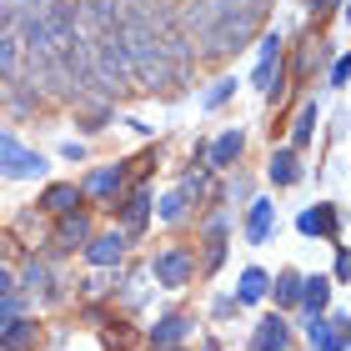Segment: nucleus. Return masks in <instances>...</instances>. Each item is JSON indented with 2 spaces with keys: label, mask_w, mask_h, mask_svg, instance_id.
Listing matches in <instances>:
<instances>
[{
  "label": "nucleus",
  "mask_w": 351,
  "mask_h": 351,
  "mask_svg": "<svg viewBox=\"0 0 351 351\" xmlns=\"http://www.w3.org/2000/svg\"><path fill=\"white\" fill-rule=\"evenodd\" d=\"M90 241V221L81 211H71V216H60V226H56V246L60 251H75V246H86Z\"/></svg>",
  "instance_id": "obj_10"
},
{
  "label": "nucleus",
  "mask_w": 351,
  "mask_h": 351,
  "mask_svg": "<svg viewBox=\"0 0 351 351\" xmlns=\"http://www.w3.org/2000/svg\"><path fill=\"white\" fill-rule=\"evenodd\" d=\"M236 296H241V301H261L266 296V271H256V266L241 271V291H236Z\"/></svg>",
  "instance_id": "obj_23"
},
{
  "label": "nucleus",
  "mask_w": 351,
  "mask_h": 351,
  "mask_svg": "<svg viewBox=\"0 0 351 351\" xmlns=\"http://www.w3.org/2000/svg\"><path fill=\"white\" fill-rule=\"evenodd\" d=\"M231 90H236V81L226 75V81H216L211 90H206V106H221V101H231Z\"/></svg>",
  "instance_id": "obj_25"
},
{
  "label": "nucleus",
  "mask_w": 351,
  "mask_h": 351,
  "mask_svg": "<svg viewBox=\"0 0 351 351\" xmlns=\"http://www.w3.org/2000/svg\"><path fill=\"white\" fill-rule=\"evenodd\" d=\"M0 301H15V276L0 266Z\"/></svg>",
  "instance_id": "obj_29"
},
{
  "label": "nucleus",
  "mask_w": 351,
  "mask_h": 351,
  "mask_svg": "<svg viewBox=\"0 0 351 351\" xmlns=\"http://www.w3.org/2000/svg\"><path fill=\"white\" fill-rule=\"evenodd\" d=\"M131 341H136V337H131V331H125V326H116V331H106V346H110V351H125Z\"/></svg>",
  "instance_id": "obj_27"
},
{
  "label": "nucleus",
  "mask_w": 351,
  "mask_h": 351,
  "mask_svg": "<svg viewBox=\"0 0 351 351\" xmlns=\"http://www.w3.org/2000/svg\"><path fill=\"white\" fill-rule=\"evenodd\" d=\"M306 236H337V211L331 206H316V211H301V221H296Z\"/></svg>",
  "instance_id": "obj_16"
},
{
  "label": "nucleus",
  "mask_w": 351,
  "mask_h": 351,
  "mask_svg": "<svg viewBox=\"0 0 351 351\" xmlns=\"http://www.w3.org/2000/svg\"><path fill=\"white\" fill-rule=\"evenodd\" d=\"M40 206H45V211H51V216H71L75 206H81V191L60 181V186H51V191H45V196H40Z\"/></svg>",
  "instance_id": "obj_13"
},
{
  "label": "nucleus",
  "mask_w": 351,
  "mask_h": 351,
  "mask_svg": "<svg viewBox=\"0 0 351 351\" xmlns=\"http://www.w3.org/2000/svg\"><path fill=\"white\" fill-rule=\"evenodd\" d=\"M181 196H211V181L206 176H186V191Z\"/></svg>",
  "instance_id": "obj_28"
},
{
  "label": "nucleus",
  "mask_w": 351,
  "mask_h": 351,
  "mask_svg": "<svg viewBox=\"0 0 351 351\" xmlns=\"http://www.w3.org/2000/svg\"><path fill=\"white\" fill-rule=\"evenodd\" d=\"M21 71H25V40L15 36V30H5V36H0V75H5V81H21Z\"/></svg>",
  "instance_id": "obj_8"
},
{
  "label": "nucleus",
  "mask_w": 351,
  "mask_h": 351,
  "mask_svg": "<svg viewBox=\"0 0 351 351\" xmlns=\"http://www.w3.org/2000/svg\"><path fill=\"white\" fill-rule=\"evenodd\" d=\"M271 181H276V186H296V181H301L296 151H276V156H271Z\"/></svg>",
  "instance_id": "obj_17"
},
{
  "label": "nucleus",
  "mask_w": 351,
  "mask_h": 351,
  "mask_svg": "<svg viewBox=\"0 0 351 351\" xmlns=\"http://www.w3.org/2000/svg\"><path fill=\"white\" fill-rule=\"evenodd\" d=\"M186 331H191V316H181V311H171V316H161V322L151 326V341L161 346V351H171L176 341L186 337Z\"/></svg>",
  "instance_id": "obj_12"
},
{
  "label": "nucleus",
  "mask_w": 351,
  "mask_h": 351,
  "mask_svg": "<svg viewBox=\"0 0 351 351\" xmlns=\"http://www.w3.org/2000/svg\"><path fill=\"white\" fill-rule=\"evenodd\" d=\"M286 341H291L286 322L281 316H266V322L256 326V337H251V351H286Z\"/></svg>",
  "instance_id": "obj_11"
},
{
  "label": "nucleus",
  "mask_w": 351,
  "mask_h": 351,
  "mask_svg": "<svg viewBox=\"0 0 351 351\" xmlns=\"http://www.w3.org/2000/svg\"><path fill=\"white\" fill-rule=\"evenodd\" d=\"M246 236H251V241H266V236H271V206H266V201H251Z\"/></svg>",
  "instance_id": "obj_19"
},
{
  "label": "nucleus",
  "mask_w": 351,
  "mask_h": 351,
  "mask_svg": "<svg viewBox=\"0 0 351 351\" xmlns=\"http://www.w3.org/2000/svg\"><path fill=\"white\" fill-rule=\"evenodd\" d=\"M326 296H331V291H326V281H322V276L301 281V301H306V311H311V316H322V306H326Z\"/></svg>",
  "instance_id": "obj_21"
},
{
  "label": "nucleus",
  "mask_w": 351,
  "mask_h": 351,
  "mask_svg": "<svg viewBox=\"0 0 351 351\" xmlns=\"http://www.w3.org/2000/svg\"><path fill=\"white\" fill-rule=\"evenodd\" d=\"M186 216V196H181V191H171V196L161 201V221H181Z\"/></svg>",
  "instance_id": "obj_24"
},
{
  "label": "nucleus",
  "mask_w": 351,
  "mask_h": 351,
  "mask_svg": "<svg viewBox=\"0 0 351 351\" xmlns=\"http://www.w3.org/2000/svg\"><path fill=\"white\" fill-rule=\"evenodd\" d=\"M121 191H125V171H121V166H101V171L86 176V196L101 201V206H116Z\"/></svg>",
  "instance_id": "obj_4"
},
{
  "label": "nucleus",
  "mask_w": 351,
  "mask_h": 351,
  "mask_svg": "<svg viewBox=\"0 0 351 351\" xmlns=\"http://www.w3.org/2000/svg\"><path fill=\"white\" fill-rule=\"evenodd\" d=\"M311 125H316V106H306V110H301V121L291 125V141H306V136H311Z\"/></svg>",
  "instance_id": "obj_26"
},
{
  "label": "nucleus",
  "mask_w": 351,
  "mask_h": 351,
  "mask_svg": "<svg viewBox=\"0 0 351 351\" xmlns=\"http://www.w3.org/2000/svg\"><path fill=\"white\" fill-rule=\"evenodd\" d=\"M331 5H341V0H311V10H331Z\"/></svg>",
  "instance_id": "obj_31"
},
{
  "label": "nucleus",
  "mask_w": 351,
  "mask_h": 351,
  "mask_svg": "<svg viewBox=\"0 0 351 351\" xmlns=\"http://www.w3.org/2000/svg\"><path fill=\"white\" fill-rule=\"evenodd\" d=\"M271 0H196L186 10V30L201 36V56H231L261 30Z\"/></svg>",
  "instance_id": "obj_1"
},
{
  "label": "nucleus",
  "mask_w": 351,
  "mask_h": 351,
  "mask_svg": "<svg viewBox=\"0 0 351 351\" xmlns=\"http://www.w3.org/2000/svg\"><path fill=\"white\" fill-rule=\"evenodd\" d=\"M45 161L36 151H25L21 141H10V136H0V176H10V181H30V176H40Z\"/></svg>",
  "instance_id": "obj_2"
},
{
  "label": "nucleus",
  "mask_w": 351,
  "mask_h": 351,
  "mask_svg": "<svg viewBox=\"0 0 351 351\" xmlns=\"http://www.w3.org/2000/svg\"><path fill=\"white\" fill-rule=\"evenodd\" d=\"M21 291L51 301V271H45V261H25V271H21Z\"/></svg>",
  "instance_id": "obj_15"
},
{
  "label": "nucleus",
  "mask_w": 351,
  "mask_h": 351,
  "mask_svg": "<svg viewBox=\"0 0 351 351\" xmlns=\"http://www.w3.org/2000/svg\"><path fill=\"white\" fill-rule=\"evenodd\" d=\"M221 261H226V226H211V236H206V271H216Z\"/></svg>",
  "instance_id": "obj_20"
},
{
  "label": "nucleus",
  "mask_w": 351,
  "mask_h": 351,
  "mask_svg": "<svg viewBox=\"0 0 351 351\" xmlns=\"http://www.w3.org/2000/svg\"><path fill=\"white\" fill-rule=\"evenodd\" d=\"M306 337H311L316 351H341V346H346V316H337V322H322V316H311Z\"/></svg>",
  "instance_id": "obj_6"
},
{
  "label": "nucleus",
  "mask_w": 351,
  "mask_h": 351,
  "mask_svg": "<svg viewBox=\"0 0 351 351\" xmlns=\"http://www.w3.org/2000/svg\"><path fill=\"white\" fill-rule=\"evenodd\" d=\"M301 301V276L296 271H281L276 276V306H296Z\"/></svg>",
  "instance_id": "obj_22"
},
{
  "label": "nucleus",
  "mask_w": 351,
  "mask_h": 351,
  "mask_svg": "<svg viewBox=\"0 0 351 351\" xmlns=\"http://www.w3.org/2000/svg\"><path fill=\"white\" fill-rule=\"evenodd\" d=\"M276 66H281V40H276V36H266V40H261V56H256V86H261L266 95H281Z\"/></svg>",
  "instance_id": "obj_5"
},
{
  "label": "nucleus",
  "mask_w": 351,
  "mask_h": 351,
  "mask_svg": "<svg viewBox=\"0 0 351 351\" xmlns=\"http://www.w3.org/2000/svg\"><path fill=\"white\" fill-rule=\"evenodd\" d=\"M241 146H246V141H241V131H226V136L216 141V146H206V161H211L216 171H221V166H236V156H241Z\"/></svg>",
  "instance_id": "obj_14"
},
{
  "label": "nucleus",
  "mask_w": 351,
  "mask_h": 351,
  "mask_svg": "<svg viewBox=\"0 0 351 351\" xmlns=\"http://www.w3.org/2000/svg\"><path fill=\"white\" fill-rule=\"evenodd\" d=\"M86 256H90V266H116L121 256H125V236H90L86 241Z\"/></svg>",
  "instance_id": "obj_9"
},
{
  "label": "nucleus",
  "mask_w": 351,
  "mask_h": 351,
  "mask_svg": "<svg viewBox=\"0 0 351 351\" xmlns=\"http://www.w3.org/2000/svg\"><path fill=\"white\" fill-rule=\"evenodd\" d=\"M146 211H151V196H146V191H131V196H125V206H121L125 231H141V226H146Z\"/></svg>",
  "instance_id": "obj_18"
},
{
  "label": "nucleus",
  "mask_w": 351,
  "mask_h": 351,
  "mask_svg": "<svg viewBox=\"0 0 351 351\" xmlns=\"http://www.w3.org/2000/svg\"><path fill=\"white\" fill-rule=\"evenodd\" d=\"M36 341H40V331L25 316H10L5 331H0V351H36Z\"/></svg>",
  "instance_id": "obj_7"
},
{
  "label": "nucleus",
  "mask_w": 351,
  "mask_h": 351,
  "mask_svg": "<svg viewBox=\"0 0 351 351\" xmlns=\"http://www.w3.org/2000/svg\"><path fill=\"white\" fill-rule=\"evenodd\" d=\"M191 271H196V261H191V251H186V246H166L161 256L151 261V276L161 281V286H186V281H191Z\"/></svg>",
  "instance_id": "obj_3"
},
{
  "label": "nucleus",
  "mask_w": 351,
  "mask_h": 351,
  "mask_svg": "<svg viewBox=\"0 0 351 351\" xmlns=\"http://www.w3.org/2000/svg\"><path fill=\"white\" fill-rule=\"evenodd\" d=\"M10 15H15V10H10V0H0V36L10 30Z\"/></svg>",
  "instance_id": "obj_30"
}]
</instances>
